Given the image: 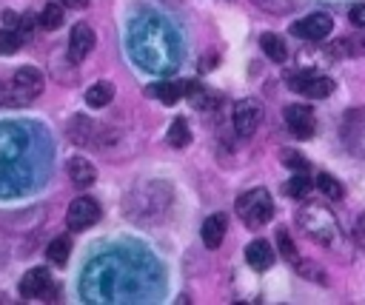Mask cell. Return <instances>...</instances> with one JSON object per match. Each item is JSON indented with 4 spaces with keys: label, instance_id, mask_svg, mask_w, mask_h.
<instances>
[{
    "label": "cell",
    "instance_id": "obj_30",
    "mask_svg": "<svg viewBox=\"0 0 365 305\" xmlns=\"http://www.w3.org/2000/svg\"><path fill=\"white\" fill-rule=\"evenodd\" d=\"M160 3H165V6H177L180 0H160Z\"/></svg>",
    "mask_w": 365,
    "mask_h": 305
},
{
    "label": "cell",
    "instance_id": "obj_11",
    "mask_svg": "<svg viewBox=\"0 0 365 305\" xmlns=\"http://www.w3.org/2000/svg\"><path fill=\"white\" fill-rule=\"evenodd\" d=\"M68 180H71V185L74 188H91L94 185V180H97V168L91 165V160H86V157H71L68 160Z\"/></svg>",
    "mask_w": 365,
    "mask_h": 305
},
{
    "label": "cell",
    "instance_id": "obj_13",
    "mask_svg": "<svg viewBox=\"0 0 365 305\" xmlns=\"http://www.w3.org/2000/svg\"><path fill=\"white\" fill-rule=\"evenodd\" d=\"M245 262L254 268V271H268L274 265V248L271 242L265 239H254L245 245Z\"/></svg>",
    "mask_w": 365,
    "mask_h": 305
},
{
    "label": "cell",
    "instance_id": "obj_17",
    "mask_svg": "<svg viewBox=\"0 0 365 305\" xmlns=\"http://www.w3.org/2000/svg\"><path fill=\"white\" fill-rule=\"evenodd\" d=\"M111 100H114V86L106 83V80L94 83V86L86 91V103H88L91 108H103V105H108Z\"/></svg>",
    "mask_w": 365,
    "mask_h": 305
},
{
    "label": "cell",
    "instance_id": "obj_31",
    "mask_svg": "<svg viewBox=\"0 0 365 305\" xmlns=\"http://www.w3.org/2000/svg\"><path fill=\"white\" fill-rule=\"evenodd\" d=\"M362 48H365V40H362Z\"/></svg>",
    "mask_w": 365,
    "mask_h": 305
},
{
    "label": "cell",
    "instance_id": "obj_5",
    "mask_svg": "<svg viewBox=\"0 0 365 305\" xmlns=\"http://www.w3.org/2000/svg\"><path fill=\"white\" fill-rule=\"evenodd\" d=\"M331 29H334V20L328 14H322V11H317V14H308V17L297 20L291 26V34L305 40V43H317V40H325L331 34Z\"/></svg>",
    "mask_w": 365,
    "mask_h": 305
},
{
    "label": "cell",
    "instance_id": "obj_16",
    "mask_svg": "<svg viewBox=\"0 0 365 305\" xmlns=\"http://www.w3.org/2000/svg\"><path fill=\"white\" fill-rule=\"evenodd\" d=\"M68 257H71V239H68L66 234L54 237V239L46 245V259H48V262H54V265H66Z\"/></svg>",
    "mask_w": 365,
    "mask_h": 305
},
{
    "label": "cell",
    "instance_id": "obj_28",
    "mask_svg": "<svg viewBox=\"0 0 365 305\" xmlns=\"http://www.w3.org/2000/svg\"><path fill=\"white\" fill-rule=\"evenodd\" d=\"M348 17H351V23H354V26L365 29V3H356V6H351Z\"/></svg>",
    "mask_w": 365,
    "mask_h": 305
},
{
    "label": "cell",
    "instance_id": "obj_27",
    "mask_svg": "<svg viewBox=\"0 0 365 305\" xmlns=\"http://www.w3.org/2000/svg\"><path fill=\"white\" fill-rule=\"evenodd\" d=\"M297 271H299V276H305V279L311 276V279H317V282H325V276L319 274V268H317L314 262H302V259H299V262H297Z\"/></svg>",
    "mask_w": 365,
    "mask_h": 305
},
{
    "label": "cell",
    "instance_id": "obj_20",
    "mask_svg": "<svg viewBox=\"0 0 365 305\" xmlns=\"http://www.w3.org/2000/svg\"><path fill=\"white\" fill-rule=\"evenodd\" d=\"M37 23H40V29H46V31L60 29V26H63V6H57V3H46V6L40 9Z\"/></svg>",
    "mask_w": 365,
    "mask_h": 305
},
{
    "label": "cell",
    "instance_id": "obj_14",
    "mask_svg": "<svg viewBox=\"0 0 365 305\" xmlns=\"http://www.w3.org/2000/svg\"><path fill=\"white\" fill-rule=\"evenodd\" d=\"M259 46H262V51H265L268 60H274V63H285V57H288V46H285V40H282L279 34L265 31V34L259 37Z\"/></svg>",
    "mask_w": 365,
    "mask_h": 305
},
{
    "label": "cell",
    "instance_id": "obj_19",
    "mask_svg": "<svg viewBox=\"0 0 365 305\" xmlns=\"http://www.w3.org/2000/svg\"><path fill=\"white\" fill-rule=\"evenodd\" d=\"M168 145L171 148H185L188 143H191V128H188V123L182 120V117H177L171 125H168Z\"/></svg>",
    "mask_w": 365,
    "mask_h": 305
},
{
    "label": "cell",
    "instance_id": "obj_7",
    "mask_svg": "<svg viewBox=\"0 0 365 305\" xmlns=\"http://www.w3.org/2000/svg\"><path fill=\"white\" fill-rule=\"evenodd\" d=\"M285 125H288V131L297 137V140H311L314 137V131H317V117H314V111L308 108V105H288L285 108Z\"/></svg>",
    "mask_w": 365,
    "mask_h": 305
},
{
    "label": "cell",
    "instance_id": "obj_8",
    "mask_svg": "<svg viewBox=\"0 0 365 305\" xmlns=\"http://www.w3.org/2000/svg\"><path fill=\"white\" fill-rule=\"evenodd\" d=\"M17 288H20V294L26 299H40V296H46L51 291V274L46 268H31V271L23 274Z\"/></svg>",
    "mask_w": 365,
    "mask_h": 305
},
{
    "label": "cell",
    "instance_id": "obj_18",
    "mask_svg": "<svg viewBox=\"0 0 365 305\" xmlns=\"http://www.w3.org/2000/svg\"><path fill=\"white\" fill-rule=\"evenodd\" d=\"M11 77H14L20 86H26L29 91H34V94H40V88H43V74H40V68H34V66H20Z\"/></svg>",
    "mask_w": 365,
    "mask_h": 305
},
{
    "label": "cell",
    "instance_id": "obj_9",
    "mask_svg": "<svg viewBox=\"0 0 365 305\" xmlns=\"http://www.w3.org/2000/svg\"><path fill=\"white\" fill-rule=\"evenodd\" d=\"M94 48V31L88 23H77L71 29V37H68V57L74 63H83Z\"/></svg>",
    "mask_w": 365,
    "mask_h": 305
},
{
    "label": "cell",
    "instance_id": "obj_29",
    "mask_svg": "<svg viewBox=\"0 0 365 305\" xmlns=\"http://www.w3.org/2000/svg\"><path fill=\"white\" fill-rule=\"evenodd\" d=\"M63 6H68V9H86L88 6V0H60Z\"/></svg>",
    "mask_w": 365,
    "mask_h": 305
},
{
    "label": "cell",
    "instance_id": "obj_6",
    "mask_svg": "<svg viewBox=\"0 0 365 305\" xmlns=\"http://www.w3.org/2000/svg\"><path fill=\"white\" fill-rule=\"evenodd\" d=\"M259 123H262V105H259V100L245 97V100H240L234 105V131L240 137H251Z\"/></svg>",
    "mask_w": 365,
    "mask_h": 305
},
{
    "label": "cell",
    "instance_id": "obj_2",
    "mask_svg": "<svg viewBox=\"0 0 365 305\" xmlns=\"http://www.w3.org/2000/svg\"><path fill=\"white\" fill-rule=\"evenodd\" d=\"M234 208H237V217L248 228H262L274 217V200H271V194L265 188H251V191L240 194Z\"/></svg>",
    "mask_w": 365,
    "mask_h": 305
},
{
    "label": "cell",
    "instance_id": "obj_23",
    "mask_svg": "<svg viewBox=\"0 0 365 305\" xmlns=\"http://www.w3.org/2000/svg\"><path fill=\"white\" fill-rule=\"evenodd\" d=\"M277 248H279V254H282V259H288L291 265H297V262H299V254H297V245H294V239H291V234H288L285 228H279V231H277Z\"/></svg>",
    "mask_w": 365,
    "mask_h": 305
},
{
    "label": "cell",
    "instance_id": "obj_3",
    "mask_svg": "<svg viewBox=\"0 0 365 305\" xmlns=\"http://www.w3.org/2000/svg\"><path fill=\"white\" fill-rule=\"evenodd\" d=\"M288 86L297 94L311 97V100H322V97H328L334 91V80L325 77V74H319V71H314V68H302V71L288 74Z\"/></svg>",
    "mask_w": 365,
    "mask_h": 305
},
{
    "label": "cell",
    "instance_id": "obj_15",
    "mask_svg": "<svg viewBox=\"0 0 365 305\" xmlns=\"http://www.w3.org/2000/svg\"><path fill=\"white\" fill-rule=\"evenodd\" d=\"M317 182L305 174V171H297L291 180H285V185H282V191L288 194V197H294V200H308V194H311V188H314Z\"/></svg>",
    "mask_w": 365,
    "mask_h": 305
},
{
    "label": "cell",
    "instance_id": "obj_10",
    "mask_svg": "<svg viewBox=\"0 0 365 305\" xmlns=\"http://www.w3.org/2000/svg\"><path fill=\"white\" fill-rule=\"evenodd\" d=\"M225 231H228V217H225L222 211H217V214L205 217V222H202V228H200V237H202L205 248L217 251V248L222 245V239H225Z\"/></svg>",
    "mask_w": 365,
    "mask_h": 305
},
{
    "label": "cell",
    "instance_id": "obj_25",
    "mask_svg": "<svg viewBox=\"0 0 365 305\" xmlns=\"http://www.w3.org/2000/svg\"><path fill=\"white\" fill-rule=\"evenodd\" d=\"M251 3L268 14H288L291 11V0H251Z\"/></svg>",
    "mask_w": 365,
    "mask_h": 305
},
{
    "label": "cell",
    "instance_id": "obj_26",
    "mask_svg": "<svg viewBox=\"0 0 365 305\" xmlns=\"http://www.w3.org/2000/svg\"><path fill=\"white\" fill-rule=\"evenodd\" d=\"M282 165H288L291 171H308V160L299 151H291V148L282 151Z\"/></svg>",
    "mask_w": 365,
    "mask_h": 305
},
{
    "label": "cell",
    "instance_id": "obj_12",
    "mask_svg": "<svg viewBox=\"0 0 365 305\" xmlns=\"http://www.w3.org/2000/svg\"><path fill=\"white\" fill-rule=\"evenodd\" d=\"M34 97H37V94H34V91H29L26 86H20L14 77H11L9 83H0V105H6V108L29 105Z\"/></svg>",
    "mask_w": 365,
    "mask_h": 305
},
{
    "label": "cell",
    "instance_id": "obj_24",
    "mask_svg": "<svg viewBox=\"0 0 365 305\" xmlns=\"http://www.w3.org/2000/svg\"><path fill=\"white\" fill-rule=\"evenodd\" d=\"M20 43H23V37H20L17 31H11V29H0V54H3V57L14 54V51L20 48Z\"/></svg>",
    "mask_w": 365,
    "mask_h": 305
},
{
    "label": "cell",
    "instance_id": "obj_4",
    "mask_svg": "<svg viewBox=\"0 0 365 305\" xmlns=\"http://www.w3.org/2000/svg\"><path fill=\"white\" fill-rule=\"evenodd\" d=\"M100 219V202L94 197H77L68 202L66 211V225L71 231H86L88 225H94Z\"/></svg>",
    "mask_w": 365,
    "mask_h": 305
},
{
    "label": "cell",
    "instance_id": "obj_1",
    "mask_svg": "<svg viewBox=\"0 0 365 305\" xmlns=\"http://www.w3.org/2000/svg\"><path fill=\"white\" fill-rule=\"evenodd\" d=\"M297 225L302 228V234L308 239H314V242H319L325 248L339 242V222H336L334 211L325 208V205H317V202L302 205L297 211Z\"/></svg>",
    "mask_w": 365,
    "mask_h": 305
},
{
    "label": "cell",
    "instance_id": "obj_22",
    "mask_svg": "<svg viewBox=\"0 0 365 305\" xmlns=\"http://www.w3.org/2000/svg\"><path fill=\"white\" fill-rule=\"evenodd\" d=\"M314 182H317L319 194H322V197H328V200H342V194H345V191H342V185H339V180H336L334 174H319Z\"/></svg>",
    "mask_w": 365,
    "mask_h": 305
},
{
    "label": "cell",
    "instance_id": "obj_21",
    "mask_svg": "<svg viewBox=\"0 0 365 305\" xmlns=\"http://www.w3.org/2000/svg\"><path fill=\"white\" fill-rule=\"evenodd\" d=\"M151 88H154L151 94H157L165 105H174L188 91V83H160V86H151Z\"/></svg>",
    "mask_w": 365,
    "mask_h": 305
}]
</instances>
